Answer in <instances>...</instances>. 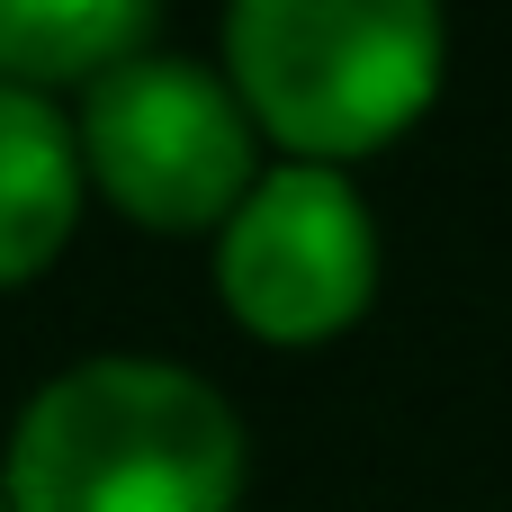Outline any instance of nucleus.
<instances>
[{
	"label": "nucleus",
	"mask_w": 512,
	"mask_h": 512,
	"mask_svg": "<svg viewBox=\"0 0 512 512\" xmlns=\"http://www.w3.org/2000/svg\"><path fill=\"white\" fill-rule=\"evenodd\" d=\"M0 495L9 512H234L243 423L171 360H81L27 396Z\"/></svg>",
	"instance_id": "nucleus-1"
},
{
	"label": "nucleus",
	"mask_w": 512,
	"mask_h": 512,
	"mask_svg": "<svg viewBox=\"0 0 512 512\" xmlns=\"http://www.w3.org/2000/svg\"><path fill=\"white\" fill-rule=\"evenodd\" d=\"M234 99L288 162H351L405 135L441 90V18L423 0H243L225 18Z\"/></svg>",
	"instance_id": "nucleus-2"
},
{
	"label": "nucleus",
	"mask_w": 512,
	"mask_h": 512,
	"mask_svg": "<svg viewBox=\"0 0 512 512\" xmlns=\"http://www.w3.org/2000/svg\"><path fill=\"white\" fill-rule=\"evenodd\" d=\"M81 171L153 234H198L252 198V108L234 99L225 72L189 54H126L90 81L81 99Z\"/></svg>",
	"instance_id": "nucleus-3"
},
{
	"label": "nucleus",
	"mask_w": 512,
	"mask_h": 512,
	"mask_svg": "<svg viewBox=\"0 0 512 512\" xmlns=\"http://www.w3.org/2000/svg\"><path fill=\"white\" fill-rule=\"evenodd\" d=\"M216 288L261 342H324L378 297V234L342 171L279 162L216 234Z\"/></svg>",
	"instance_id": "nucleus-4"
},
{
	"label": "nucleus",
	"mask_w": 512,
	"mask_h": 512,
	"mask_svg": "<svg viewBox=\"0 0 512 512\" xmlns=\"http://www.w3.org/2000/svg\"><path fill=\"white\" fill-rule=\"evenodd\" d=\"M81 216V135L45 90L0 81V288L36 279Z\"/></svg>",
	"instance_id": "nucleus-5"
},
{
	"label": "nucleus",
	"mask_w": 512,
	"mask_h": 512,
	"mask_svg": "<svg viewBox=\"0 0 512 512\" xmlns=\"http://www.w3.org/2000/svg\"><path fill=\"white\" fill-rule=\"evenodd\" d=\"M153 45L144 0H0V81L9 90H54V81H99L108 63Z\"/></svg>",
	"instance_id": "nucleus-6"
},
{
	"label": "nucleus",
	"mask_w": 512,
	"mask_h": 512,
	"mask_svg": "<svg viewBox=\"0 0 512 512\" xmlns=\"http://www.w3.org/2000/svg\"><path fill=\"white\" fill-rule=\"evenodd\" d=\"M0 512H9V495H0Z\"/></svg>",
	"instance_id": "nucleus-7"
}]
</instances>
